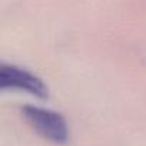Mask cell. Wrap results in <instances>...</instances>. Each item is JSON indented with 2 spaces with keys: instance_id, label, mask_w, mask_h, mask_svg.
Returning <instances> with one entry per match:
<instances>
[{
  "instance_id": "2",
  "label": "cell",
  "mask_w": 146,
  "mask_h": 146,
  "mask_svg": "<svg viewBox=\"0 0 146 146\" xmlns=\"http://www.w3.org/2000/svg\"><path fill=\"white\" fill-rule=\"evenodd\" d=\"M0 88L3 90H22L40 99H46L49 96V89L40 78L15 64H2V67H0Z\"/></svg>"
},
{
  "instance_id": "1",
  "label": "cell",
  "mask_w": 146,
  "mask_h": 146,
  "mask_svg": "<svg viewBox=\"0 0 146 146\" xmlns=\"http://www.w3.org/2000/svg\"><path fill=\"white\" fill-rule=\"evenodd\" d=\"M29 125L44 139L54 143H66L69 139V126L64 117L50 109L27 105L22 109Z\"/></svg>"
}]
</instances>
